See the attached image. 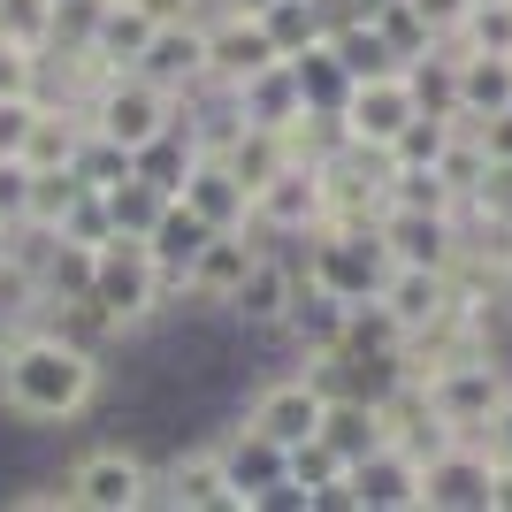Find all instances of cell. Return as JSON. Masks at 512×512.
<instances>
[{"label": "cell", "instance_id": "6da1fadb", "mask_svg": "<svg viewBox=\"0 0 512 512\" xmlns=\"http://www.w3.org/2000/svg\"><path fill=\"white\" fill-rule=\"evenodd\" d=\"M100 344L69 337L54 321H31V329H8L0 337V413L23 428H62L77 413L100 406Z\"/></svg>", "mask_w": 512, "mask_h": 512}, {"label": "cell", "instance_id": "7a4b0ae2", "mask_svg": "<svg viewBox=\"0 0 512 512\" xmlns=\"http://www.w3.org/2000/svg\"><path fill=\"white\" fill-rule=\"evenodd\" d=\"M85 299L107 314V329H115V337H138V329H153V321L169 314L176 283L161 276V260H153L146 230H115L100 253H92V291H85Z\"/></svg>", "mask_w": 512, "mask_h": 512}, {"label": "cell", "instance_id": "3957f363", "mask_svg": "<svg viewBox=\"0 0 512 512\" xmlns=\"http://www.w3.org/2000/svg\"><path fill=\"white\" fill-rule=\"evenodd\" d=\"M299 245H306L299 276L314 291H329V299H344V306H367L390 276V253H383L375 230H306Z\"/></svg>", "mask_w": 512, "mask_h": 512}, {"label": "cell", "instance_id": "277c9868", "mask_svg": "<svg viewBox=\"0 0 512 512\" xmlns=\"http://www.w3.org/2000/svg\"><path fill=\"white\" fill-rule=\"evenodd\" d=\"M85 123H92V138L138 153V146H153L161 130L184 123V100H176V92H161L153 77H138V69H123V77H115V85L85 107Z\"/></svg>", "mask_w": 512, "mask_h": 512}, {"label": "cell", "instance_id": "5b68a950", "mask_svg": "<svg viewBox=\"0 0 512 512\" xmlns=\"http://www.w3.org/2000/svg\"><path fill=\"white\" fill-rule=\"evenodd\" d=\"M62 497H69V512H146L153 505V467L123 444H92V451L69 459Z\"/></svg>", "mask_w": 512, "mask_h": 512}, {"label": "cell", "instance_id": "8992f818", "mask_svg": "<svg viewBox=\"0 0 512 512\" xmlns=\"http://www.w3.org/2000/svg\"><path fill=\"white\" fill-rule=\"evenodd\" d=\"M421 383H428L436 413H444L459 436H482L490 413L505 406V390H512V367H505V352H474V360H451V367H436V375H421Z\"/></svg>", "mask_w": 512, "mask_h": 512}, {"label": "cell", "instance_id": "52a82bcc", "mask_svg": "<svg viewBox=\"0 0 512 512\" xmlns=\"http://www.w3.org/2000/svg\"><path fill=\"white\" fill-rule=\"evenodd\" d=\"M490 482H497L490 444L459 436V444L421 459V512H490Z\"/></svg>", "mask_w": 512, "mask_h": 512}, {"label": "cell", "instance_id": "ba28073f", "mask_svg": "<svg viewBox=\"0 0 512 512\" xmlns=\"http://www.w3.org/2000/svg\"><path fill=\"white\" fill-rule=\"evenodd\" d=\"M344 138L352 146H367V153H390V138L421 115V92H413V77L406 69H383V77H360V85L344 92Z\"/></svg>", "mask_w": 512, "mask_h": 512}, {"label": "cell", "instance_id": "9c48e42d", "mask_svg": "<svg viewBox=\"0 0 512 512\" xmlns=\"http://www.w3.org/2000/svg\"><path fill=\"white\" fill-rule=\"evenodd\" d=\"M321 413H329V390H321V375H314V367H291V375H276V383H260V390H253L245 421L291 451V444H306V436H321Z\"/></svg>", "mask_w": 512, "mask_h": 512}, {"label": "cell", "instance_id": "30bf717a", "mask_svg": "<svg viewBox=\"0 0 512 512\" xmlns=\"http://www.w3.org/2000/svg\"><path fill=\"white\" fill-rule=\"evenodd\" d=\"M375 237H383L390 260H413V268H451V260H459V245H467V222H459L451 207H383Z\"/></svg>", "mask_w": 512, "mask_h": 512}, {"label": "cell", "instance_id": "8fae6325", "mask_svg": "<svg viewBox=\"0 0 512 512\" xmlns=\"http://www.w3.org/2000/svg\"><path fill=\"white\" fill-rule=\"evenodd\" d=\"M153 505H169V512H245V497H237L222 451L199 444V451H176L169 467L153 474Z\"/></svg>", "mask_w": 512, "mask_h": 512}, {"label": "cell", "instance_id": "7c38bea8", "mask_svg": "<svg viewBox=\"0 0 512 512\" xmlns=\"http://www.w3.org/2000/svg\"><path fill=\"white\" fill-rule=\"evenodd\" d=\"M299 260L291 253H276V245H260L253 253V268H245V283H237V299L222 306L230 321H245V329H260V337H276L283 329V314H291V299H299Z\"/></svg>", "mask_w": 512, "mask_h": 512}, {"label": "cell", "instance_id": "4fadbf2b", "mask_svg": "<svg viewBox=\"0 0 512 512\" xmlns=\"http://www.w3.org/2000/svg\"><path fill=\"white\" fill-rule=\"evenodd\" d=\"M283 62V46L268 39L260 16H237V8H207V85H245L253 69Z\"/></svg>", "mask_w": 512, "mask_h": 512}, {"label": "cell", "instance_id": "5bb4252c", "mask_svg": "<svg viewBox=\"0 0 512 512\" xmlns=\"http://www.w3.org/2000/svg\"><path fill=\"white\" fill-rule=\"evenodd\" d=\"M130 69L153 77L161 92H176V100L207 92V16H199V23H153L146 54H138Z\"/></svg>", "mask_w": 512, "mask_h": 512}, {"label": "cell", "instance_id": "9a60e30c", "mask_svg": "<svg viewBox=\"0 0 512 512\" xmlns=\"http://www.w3.org/2000/svg\"><path fill=\"white\" fill-rule=\"evenodd\" d=\"M253 230L260 237H306V230H321V169L283 161V169L253 192Z\"/></svg>", "mask_w": 512, "mask_h": 512}, {"label": "cell", "instance_id": "2e32d148", "mask_svg": "<svg viewBox=\"0 0 512 512\" xmlns=\"http://www.w3.org/2000/svg\"><path fill=\"white\" fill-rule=\"evenodd\" d=\"M260 245H268L260 230H214L207 245H199V260L184 268V299H192V306H214V314H222V306L237 299V283H245V268H253Z\"/></svg>", "mask_w": 512, "mask_h": 512}, {"label": "cell", "instance_id": "e0dca14e", "mask_svg": "<svg viewBox=\"0 0 512 512\" xmlns=\"http://www.w3.org/2000/svg\"><path fill=\"white\" fill-rule=\"evenodd\" d=\"M176 199H184L207 230H253V192H245V176H237L222 153H199L192 169H184V184H176Z\"/></svg>", "mask_w": 512, "mask_h": 512}, {"label": "cell", "instance_id": "ac0fdd59", "mask_svg": "<svg viewBox=\"0 0 512 512\" xmlns=\"http://www.w3.org/2000/svg\"><path fill=\"white\" fill-rule=\"evenodd\" d=\"M352 505L360 512H421V459L398 444H375L352 459Z\"/></svg>", "mask_w": 512, "mask_h": 512}, {"label": "cell", "instance_id": "d6986e66", "mask_svg": "<svg viewBox=\"0 0 512 512\" xmlns=\"http://www.w3.org/2000/svg\"><path fill=\"white\" fill-rule=\"evenodd\" d=\"M375 306H383L398 329H428V321L451 306V268H413V260H390V276H383V291H375Z\"/></svg>", "mask_w": 512, "mask_h": 512}, {"label": "cell", "instance_id": "ffe728a7", "mask_svg": "<svg viewBox=\"0 0 512 512\" xmlns=\"http://www.w3.org/2000/svg\"><path fill=\"white\" fill-rule=\"evenodd\" d=\"M230 92V107H237V123H260V130H283L291 115L306 107V92H299V69H291V54L283 62H268V69H253L245 85H222Z\"/></svg>", "mask_w": 512, "mask_h": 512}, {"label": "cell", "instance_id": "44dd1931", "mask_svg": "<svg viewBox=\"0 0 512 512\" xmlns=\"http://www.w3.org/2000/svg\"><path fill=\"white\" fill-rule=\"evenodd\" d=\"M214 451H222V467H230V482H237V497H245V512H253V497L268 490V482H283V474H291V451H283L276 436H260L253 421H237Z\"/></svg>", "mask_w": 512, "mask_h": 512}, {"label": "cell", "instance_id": "7402d4cb", "mask_svg": "<svg viewBox=\"0 0 512 512\" xmlns=\"http://www.w3.org/2000/svg\"><path fill=\"white\" fill-rule=\"evenodd\" d=\"M207 222H199L192 207H184V199H161V207H153V222H146V245H153V260H161V276L176 283V291H184V268H192L199 260V245H207Z\"/></svg>", "mask_w": 512, "mask_h": 512}, {"label": "cell", "instance_id": "603a6c76", "mask_svg": "<svg viewBox=\"0 0 512 512\" xmlns=\"http://www.w3.org/2000/svg\"><path fill=\"white\" fill-rule=\"evenodd\" d=\"M451 69H459V123H482V115L512 107V54H451Z\"/></svg>", "mask_w": 512, "mask_h": 512}, {"label": "cell", "instance_id": "cb8c5ba5", "mask_svg": "<svg viewBox=\"0 0 512 512\" xmlns=\"http://www.w3.org/2000/svg\"><path fill=\"white\" fill-rule=\"evenodd\" d=\"M146 39H153V16L138 8V0H107V8H100V31H92V46H100L115 69L138 62V54H146Z\"/></svg>", "mask_w": 512, "mask_h": 512}, {"label": "cell", "instance_id": "d4e9b609", "mask_svg": "<svg viewBox=\"0 0 512 512\" xmlns=\"http://www.w3.org/2000/svg\"><path fill=\"white\" fill-rule=\"evenodd\" d=\"M451 130H459V115H428V107H421V115H413V123L390 138L383 161H390V169H436V153H444Z\"/></svg>", "mask_w": 512, "mask_h": 512}, {"label": "cell", "instance_id": "484cf974", "mask_svg": "<svg viewBox=\"0 0 512 512\" xmlns=\"http://www.w3.org/2000/svg\"><path fill=\"white\" fill-rule=\"evenodd\" d=\"M444 46L451 54H512V0H474V16Z\"/></svg>", "mask_w": 512, "mask_h": 512}, {"label": "cell", "instance_id": "4316f807", "mask_svg": "<svg viewBox=\"0 0 512 512\" xmlns=\"http://www.w3.org/2000/svg\"><path fill=\"white\" fill-rule=\"evenodd\" d=\"M482 169H490V153H482V138H474V123H459L444 138V153H436V176H444L451 192H459V207H467V192L482 184Z\"/></svg>", "mask_w": 512, "mask_h": 512}, {"label": "cell", "instance_id": "83f0119b", "mask_svg": "<svg viewBox=\"0 0 512 512\" xmlns=\"http://www.w3.org/2000/svg\"><path fill=\"white\" fill-rule=\"evenodd\" d=\"M0 39L23 46V54H46L54 46V0H0Z\"/></svg>", "mask_w": 512, "mask_h": 512}, {"label": "cell", "instance_id": "f1b7e54d", "mask_svg": "<svg viewBox=\"0 0 512 512\" xmlns=\"http://www.w3.org/2000/svg\"><path fill=\"white\" fill-rule=\"evenodd\" d=\"M344 474H352V467H344V459H337V451H329V444H321V436H306V444H291V482H299V490H306V505H314L321 490H337Z\"/></svg>", "mask_w": 512, "mask_h": 512}, {"label": "cell", "instance_id": "f546056e", "mask_svg": "<svg viewBox=\"0 0 512 512\" xmlns=\"http://www.w3.org/2000/svg\"><path fill=\"white\" fill-rule=\"evenodd\" d=\"M100 199H107V214H115V230H146V222H153V207H161L169 192H161V184H146V176L130 169L123 184H107Z\"/></svg>", "mask_w": 512, "mask_h": 512}, {"label": "cell", "instance_id": "4dcf8cb0", "mask_svg": "<svg viewBox=\"0 0 512 512\" xmlns=\"http://www.w3.org/2000/svg\"><path fill=\"white\" fill-rule=\"evenodd\" d=\"M459 222H512V161H490V169H482V184L467 192Z\"/></svg>", "mask_w": 512, "mask_h": 512}, {"label": "cell", "instance_id": "1f68e13d", "mask_svg": "<svg viewBox=\"0 0 512 512\" xmlns=\"http://www.w3.org/2000/svg\"><path fill=\"white\" fill-rule=\"evenodd\" d=\"M62 237H77V245H107V237H115V214H107V199H100V192H85L77 207H69Z\"/></svg>", "mask_w": 512, "mask_h": 512}, {"label": "cell", "instance_id": "d6a6232c", "mask_svg": "<svg viewBox=\"0 0 512 512\" xmlns=\"http://www.w3.org/2000/svg\"><path fill=\"white\" fill-rule=\"evenodd\" d=\"M46 77V54H23V46L0 39V100H16V92H39Z\"/></svg>", "mask_w": 512, "mask_h": 512}, {"label": "cell", "instance_id": "836d02e7", "mask_svg": "<svg viewBox=\"0 0 512 512\" xmlns=\"http://www.w3.org/2000/svg\"><path fill=\"white\" fill-rule=\"evenodd\" d=\"M31 115H39V92L0 100V161H8V153H23V138H31Z\"/></svg>", "mask_w": 512, "mask_h": 512}, {"label": "cell", "instance_id": "e575fe53", "mask_svg": "<svg viewBox=\"0 0 512 512\" xmlns=\"http://www.w3.org/2000/svg\"><path fill=\"white\" fill-rule=\"evenodd\" d=\"M23 192H31V169L8 153V161H0V214H8V222H23Z\"/></svg>", "mask_w": 512, "mask_h": 512}, {"label": "cell", "instance_id": "d590c367", "mask_svg": "<svg viewBox=\"0 0 512 512\" xmlns=\"http://www.w3.org/2000/svg\"><path fill=\"white\" fill-rule=\"evenodd\" d=\"M474 138H482V153H490V161H512V107L482 115V123H474Z\"/></svg>", "mask_w": 512, "mask_h": 512}, {"label": "cell", "instance_id": "8d00e7d4", "mask_svg": "<svg viewBox=\"0 0 512 512\" xmlns=\"http://www.w3.org/2000/svg\"><path fill=\"white\" fill-rule=\"evenodd\" d=\"M413 8L428 16V31H436V39H451V31L474 16V0H413Z\"/></svg>", "mask_w": 512, "mask_h": 512}, {"label": "cell", "instance_id": "74e56055", "mask_svg": "<svg viewBox=\"0 0 512 512\" xmlns=\"http://www.w3.org/2000/svg\"><path fill=\"white\" fill-rule=\"evenodd\" d=\"M138 8H146L153 23H199L214 8V0H138Z\"/></svg>", "mask_w": 512, "mask_h": 512}, {"label": "cell", "instance_id": "f35d334b", "mask_svg": "<svg viewBox=\"0 0 512 512\" xmlns=\"http://www.w3.org/2000/svg\"><path fill=\"white\" fill-rule=\"evenodd\" d=\"M482 444H490V459H512V390H505V406L490 413V428H482Z\"/></svg>", "mask_w": 512, "mask_h": 512}, {"label": "cell", "instance_id": "ab89813d", "mask_svg": "<svg viewBox=\"0 0 512 512\" xmlns=\"http://www.w3.org/2000/svg\"><path fill=\"white\" fill-rule=\"evenodd\" d=\"M490 512H512V459H497V482H490Z\"/></svg>", "mask_w": 512, "mask_h": 512}, {"label": "cell", "instance_id": "60d3db41", "mask_svg": "<svg viewBox=\"0 0 512 512\" xmlns=\"http://www.w3.org/2000/svg\"><path fill=\"white\" fill-rule=\"evenodd\" d=\"M214 8H237V16H260V8H268V0H214Z\"/></svg>", "mask_w": 512, "mask_h": 512}, {"label": "cell", "instance_id": "b9f144b4", "mask_svg": "<svg viewBox=\"0 0 512 512\" xmlns=\"http://www.w3.org/2000/svg\"><path fill=\"white\" fill-rule=\"evenodd\" d=\"M0 329H8V314H0Z\"/></svg>", "mask_w": 512, "mask_h": 512}]
</instances>
